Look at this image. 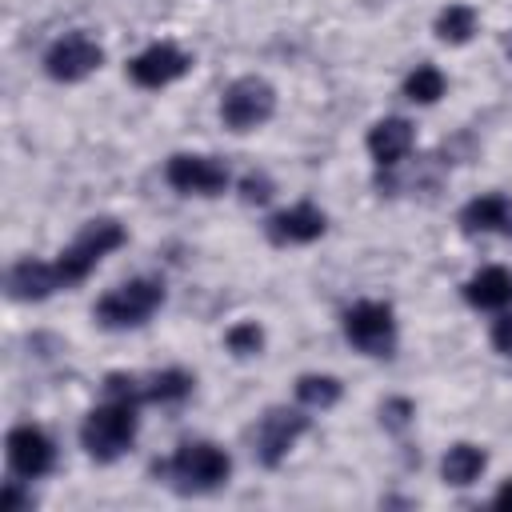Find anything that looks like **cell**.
<instances>
[{
    "instance_id": "obj_15",
    "label": "cell",
    "mask_w": 512,
    "mask_h": 512,
    "mask_svg": "<svg viewBox=\"0 0 512 512\" xmlns=\"http://www.w3.org/2000/svg\"><path fill=\"white\" fill-rule=\"evenodd\" d=\"M464 300L472 308H508L512 304V272L492 264L464 280Z\"/></svg>"
},
{
    "instance_id": "obj_23",
    "label": "cell",
    "mask_w": 512,
    "mask_h": 512,
    "mask_svg": "<svg viewBox=\"0 0 512 512\" xmlns=\"http://www.w3.org/2000/svg\"><path fill=\"white\" fill-rule=\"evenodd\" d=\"M104 400H124V404H136L140 408L148 400V388L132 372H108L104 376Z\"/></svg>"
},
{
    "instance_id": "obj_17",
    "label": "cell",
    "mask_w": 512,
    "mask_h": 512,
    "mask_svg": "<svg viewBox=\"0 0 512 512\" xmlns=\"http://www.w3.org/2000/svg\"><path fill=\"white\" fill-rule=\"evenodd\" d=\"M484 468H488V452H484L480 444H468V440L452 444V448L444 452V460H440V476H444V484H452V488L476 484Z\"/></svg>"
},
{
    "instance_id": "obj_28",
    "label": "cell",
    "mask_w": 512,
    "mask_h": 512,
    "mask_svg": "<svg viewBox=\"0 0 512 512\" xmlns=\"http://www.w3.org/2000/svg\"><path fill=\"white\" fill-rule=\"evenodd\" d=\"M492 508H508V512H512V480H504V484L496 488V496H492Z\"/></svg>"
},
{
    "instance_id": "obj_20",
    "label": "cell",
    "mask_w": 512,
    "mask_h": 512,
    "mask_svg": "<svg viewBox=\"0 0 512 512\" xmlns=\"http://www.w3.org/2000/svg\"><path fill=\"white\" fill-rule=\"evenodd\" d=\"M192 384H196V380H192V372H184V368H164V372H156V376L144 380L152 404H180V400L192 396Z\"/></svg>"
},
{
    "instance_id": "obj_14",
    "label": "cell",
    "mask_w": 512,
    "mask_h": 512,
    "mask_svg": "<svg viewBox=\"0 0 512 512\" xmlns=\"http://www.w3.org/2000/svg\"><path fill=\"white\" fill-rule=\"evenodd\" d=\"M4 288H8L12 300H44V296H52L56 288H64V280H60L56 264H44V260L24 256V260H16V264L8 268Z\"/></svg>"
},
{
    "instance_id": "obj_4",
    "label": "cell",
    "mask_w": 512,
    "mask_h": 512,
    "mask_svg": "<svg viewBox=\"0 0 512 512\" xmlns=\"http://www.w3.org/2000/svg\"><path fill=\"white\" fill-rule=\"evenodd\" d=\"M124 240H128V236H124V224H120V220H88V224L76 232V240L56 256V272H60L64 288L80 284V280H84L108 252H116Z\"/></svg>"
},
{
    "instance_id": "obj_19",
    "label": "cell",
    "mask_w": 512,
    "mask_h": 512,
    "mask_svg": "<svg viewBox=\"0 0 512 512\" xmlns=\"http://www.w3.org/2000/svg\"><path fill=\"white\" fill-rule=\"evenodd\" d=\"M340 396H344V388H340V380H336V376H324V372H304V376L296 380V400H300L304 408H312V412L332 408Z\"/></svg>"
},
{
    "instance_id": "obj_13",
    "label": "cell",
    "mask_w": 512,
    "mask_h": 512,
    "mask_svg": "<svg viewBox=\"0 0 512 512\" xmlns=\"http://www.w3.org/2000/svg\"><path fill=\"white\" fill-rule=\"evenodd\" d=\"M416 144V128L404 120V116H384L368 128V156L380 164V168H396Z\"/></svg>"
},
{
    "instance_id": "obj_16",
    "label": "cell",
    "mask_w": 512,
    "mask_h": 512,
    "mask_svg": "<svg viewBox=\"0 0 512 512\" xmlns=\"http://www.w3.org/2000/svg\"><path fill=\"white\" fill-rule=\"evenodd\" d=\"M508 216H512L508 196L484 192V196H476V200H468V204L460 208V228H464L468 236H476V232H496V228L504 232Z\"/></svg>"
},
{
    "instance_id": "obj_18",
    "label": "cell",
    "mask_w": 512,
    "mask_h": 512,
    "mask_svg": "<svg viewBox=\"0 0 512 512\" xmlns=\"http://www.w3.org/2000/svg\"><path fill=\"white\" fill-rule=\"evenodd\" d=\"M432 32L444 44H468L476 36V8L472 4H448V8H440Z\"/></svg>"
},
{
    "instance_id": "obj_21",
    "label": "cell",
    "mask_w": 512,
    "mask_h": 512,
    "mask_svg": "<svg viewBox=\"0 0 512 512\" xmlns=\"http://www.w3.org/2000/svg\"><path fill=\"white\" fill-rule=\"evenodd\" d=\"M444 88H448V80L436 64H416V72H408V80H404V96L412 104H436L444 96Z\"/></svg>"
},
{
    "instance_id": "obj_25",
    "label": "cell",
    "mask_w": 512,
    "mask_h": 512,
    "mask_svg": "<svg viewBox=\"0 0 512 512\" xmlns=\"http://www.w3.org/2000/svg\"><path fill=\"white\" fill-rule=\"evenodd\" d=\"M272 192H276V184H272L264 172H248V176L240 180V200H244V204H268Z\"/></svg>"
},
{
    "instance_id": "obj_29",
    "label": "cell",
    "mask_w": 512,
    "mask_h": 512,
    "mask_svg": "<svg viewBox=\"0 0 512 512\" xmlns=\"http://www.w3.org/2000/svg\"><path fill=\"white\" fill-rule=\"evenodd\" d=\"M504 232H508V236H512V216H508V224H504Z\"/></svg>"
},
{
    "instance_id": "obj_3",
    "label": "cell",
    "mask_w": 512,
    "mask_h": 512,
    "mask_svg": "<svg viewBox=\"0 0 512 512\" xmlns=\"http://www.w3.org/2000/svg\"><path fill=\"white\" fill-rule=\"evenodd\" d=\"M164 304V284L152 276H136L112 292H104L92 308L100 328H140L144 320H152V312Z\"/></svg>"
},
{
    "instance_id": "obj_1",
    "label": "cell",
    "mask_w": 512,
    "mask_h": 512,
    "mask_svg": "<svg viewBox=\"0 0 512 512\" xmlns=\"http://www.w3.org/2000/svg\"><path fill=\"white\" fill-rule=\"evenodd\" d=\"M152 472L180 496H200V492H216L220 484H228L232 456L212 440H188L168 460H160Z\"/></svg>"
},
{
    "instance_id": "obj_24",
    "label": "cell",
    "mask_w": 512,
    "mask_h": 512,
    "mask_svg": "<svg viewBox=\"0 0 512 512\" xmlns=\"http://www.w3.org/2000/svg\"><path fill=\"white\" fill-rule=\"evenodd\" d=\"M412 416H416V404H412L408 396H392V400L380 404V424H384L388 432H404V428L412 424Z\"/></svg>"
},
{
    "instance_id": "obj_22",
    "label": "cell",
    "mask_w": 512,
    "mask_h": 512,
    "mask_svg": "<svg viewBox=\"0 0 512 512\" xmlns=\"http://www.w3.org/2000/svg\"><path fill=\"white\" fill-rule=\"evenodd\" d=\"M224 344H228V352L240 356V360L260 356V348H264V328H260L256 320H240V324H232V328L224 332Z\"/></svg>"
},
{
    "instance_id": "obj_11",
    "label": "cell",
    "mask_w": 512,
    "mask_h": 512,
    "mask_svg": "<svg viewBox=\"0 0 512 512\" xmlns=\"http://www.w3.org/2000/svg\"><path fill=\"white\" fill-rule=\"evenodd\" d=\"M188 68H192V56L180 52L176 44H168V40L148 44L140 56L128 60V76H132V84H140V88H168V84L180 80Z\"/></svg>"
},
{
    "instance_id": "obj_5",
    "label": "cell",
    "mask_w": 512,
    "mask_h": 512,
    "mask_svg": "<svg viewBox=\"0 0 512 512\" xmlns=\"http://www.w3.org/2000/svg\"><path fill=\"white\" fill-rule=\"evenodd\" d=\"M276 112V88L264 76H240L220 96V120L232 132H252Z\"/></svg>"
},
{
    "instance_id": "obj_30",
    "label": "cell",
    "mask_w": 512,
    "mask_h": 512,
    "mask_svg": "<svg viewBox=\"0 0 512 512\" xmlns=\"http://www.w3.org/2000/svg\"><path fill=\"white\" fill-rule=\"evenodd\" d=\"M508 56H512V40H508Z\"/></svg>"
},
{
    "instance_id": "obj_27",
    "label": "cell",
    "mask_w": 512,
    "mask_h": 512,
    "mask_svg": "<svg viewBox=\"0 0 512 512\" xmlns=\"http://www.w3.org/2000/svg\"><path fill=\"white\" fill-rule=\"evenodd\" d=\"M0 500H4V508H8V512L32 508V492H24V488H20V480H8V484H4V492H0Z\"/></svg>"
},
{
    "instance_id": "obj_2",
    "label": "cell",
    "mask_w": 512,
    "mask_h": 512,
    "mask_svg": "<svg viewBox=\"0 0 512 512\" xmlns=\"http://www.w3.org/2000/svg\"><path fill=\"white\" fill-rule=\"evenodd\" d=\"M136 404H124V400H104L96 404L84 424H80V444L84 452L96 460V464H112L120 460L132 440H136Z\"/></svg>"
},
{
    "instance_id": "obj_12",
    "label": "cell",
    "mask_w": 512,
    "mask_h": 512,
    "mask_svg": "<svg viewBox=\"0 0 512 512\" xmlns=\"http://www.w3.org/2000/svg\"><path fill=\"white\" fill-rule=\"evenodd\" d=\"M324 228H328V216H324L316 204H308V200H300V204H292V208H280V212L268 216V224H264L268 240L280 244V248H288V244H312V240L324 236Z\"/></svg>"
},
{
    "instance_id": "obj_10",
    "label": "cell",
    "mask_w": 512,
    "mask_h": 512,
    "mask_svg": "<svg viewBox=\"0 0 512 512\" xmlns=\"http://www.w3.org/2000/svg\"><path fill=\"white\" fill-rule=\"evenodd\" d=\"M164 180L184 192V196H220L228 188V168L212 156H196V152H176L164 164Z\"/></svg>"
},
{
    "instance_id": "obj_7",
    "label": "cell",
    "mask_w": 512,
    "mask_h": 512,
    "mask_svg": "<svg viewBox=\"0 0 512 512\" xmlns=\"http://www.w3.org/2000/svg\"><path fill=\"white\" fill-rule=\"evenodd\" d=\"M308 416L300 408H268L252 428V448L264 468H280L284 456L296 448V440L308 432Z\"/></svg>"
},
{
    "instance_id": "obj_8",
    "label": "cell",
    "mask_w": 512,
    "mask_h": 512,
    "mask_svg": "<svg viewBox=\"0 0 512 512\" xmlns=\"http://www.w3.org/2000/svg\"><path fill=\"white\" fill-rule=\"evenodd\" d=\"M104 64V48L88 32H68L44 52V72L60 84H76Z\"/></svg>"
},
{
    "instance_id": "obj_26",
    "label": "cell",
    "mask_w": 512,
    "mask_h": 512,
    "mask_svg": "<svg viewBox=\"0 0 512 512\" xmlns=\"http://www.w3.org/2000/svg\"><path fill=\"white\" fill-rule=\"evenodd\" d=\"M492 348L504 352V356H512V312H500L492 320Z\"/></svg>"
},
{
    "instance_id": "obj_6",
    "label": "cell",
    "mask_w": 512,
    "mask_h": 512,
    "mask_svg": "<svg viewBox=\"0 0 512 512\" xmlns=\"http://www.w3.org/2000/svg\"><path fill=\"white\" fill-rule=\"evenodd\" d=\"M344 336L364 356H392L396 348V312L384 300H356L344 312Z\"/></svg>"
},
{
    "instance_id": "obj_9",
    "label": "cell",
    "mask_w": 512,
    "mask_h": 512,
    "mask_svg": "<svg viewBox=\"0 0 512 512\" xmlns=\"http://www.w3.org/2000/svg\"><path fill=\"white\" fill-rule=\"evenodd\" d=\"M4 456H8L12 476H20V480H40V476H48L52 464H56V444H52V436H48L44 428H36V424H16V428L8 432V440H4Z\"/></svg>"
}]
</instances>
